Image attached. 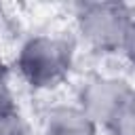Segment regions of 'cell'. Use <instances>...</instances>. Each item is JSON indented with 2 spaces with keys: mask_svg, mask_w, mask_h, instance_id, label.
I'll return each mask as SVG.
<instances>
[{
  "mask_svg": "<svg viewBox=\"0 0 135 135\" xmlns=\"http://www.w3.org/2000/svg\"><path fill=\"white\" fill-rule=\"evenodd\" d=\"M74 46L70 40L53 34L30 36L17 51L15 68L25 84L38 91L59 86L72 72Z\"/></svg>",
  "mask_w": 135,
  "mask_h": 135,
  "instance_id": "6da1fadb",
  "label": "cell"
},
{
  "mask_svg": "<svg viewBox=\"0 0 135 135\" xmlns=\"http://www.w3.org/2000/svg\"><path fill=\"white\" fill-rule=\"evenodd\" d=\"M120 53L127 57V61H129L131 65H135V21L131 23V27H129V32H127V36H124V42H122Z\"/></svg>",
  "mask_w": 135,
  "mask_h": 135,
  "instance_id": "52a82bcc",
  "label": "cell"
},
{
  "mask_svg": "<svg viewBox=\"0 0 135 135\" xmlns=\"http://www.w3.org/2000/svg\"><path fill=\"white\" fill-rule=\"evenodd\" d=\"M2 13H4V8H2V4H0V19H2Z\"/></svg>",
  "mask_w": 135,
  "mask_h": 135,
  "instance_id": "ba28073f",
  "label": "cell"
},
{
  "mask_svg": "<svg viewBox=\"0 0 135 135\" xmlns=\"http://www.w3.org/2000/svg\"><path fill=\"white\" fill-rule=\"evenodd\" d=\"M0 135H30L23 116L15 108L0 112Z\"/></svg>",
  "mask_w": 135,
  "mask_h": 135,
  "instance_id": "8992f818",
  "label": "cell"
},
{
  "mask_svg": "<svg viewBox=\"0 0 135 135\" xmlns=\"http://www.w3.org/2000/svg\"><path fill=\"white\" fill-rule=\"evenodd\" d=\"M97 129L78 105H55L46 112L42 135H97Z\"/></svg>",
  "mask_w": 135,
  "mask_h": 135,
  "instance_id": "277c9868",
  "label": "cell"
},
{
  "mask_svg": "<svg viewBox=\"0 0 135 135\" xmlns=\"http://www.w3.org/2000/svg\"><path fill=\"white\" fill-rule=\"evenodd\" d=\"M135 89L118 76H95L78 91V108L97 124L105 127L131 99Z\"/></svg>",
  "mask_w": 135,
  "mask_h": 135,
  "instance_id": "3957f363",
  "label": "cell"
},
{
  "mask_svg": "<svg viewBox=\"0 0 135 135\" xmlns=\"http://www.w3.org/2000/svg\"><path fill=\"white\" fill-rule=\"evenodd\" d=\"M110 135H135V97L103 127Z\"/></svg>",
  "mask_w": 135,
  "mask_h": 135,
  "instance_id": "5b68a950",
  "label": "cell"
},
{
  "mask_svg": "<svg viewBox=\"0 0 135 135\" xmlns=\"http://www.w3.org/2000/svg\"><path fill=\"white\" fill-rule=\"evenodd\" d=\"M74 17L76 30L89 49L120 53L124 36L135 21V8L124 2H80Z\"/></svg>",
  "mask_w": 135,
  "mask_h": 135,
  "instance_id": "7a4b0ae2",
  "label": "cell"
}]
</instances>
